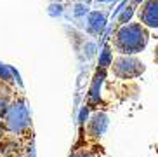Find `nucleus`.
Listing matches in <instances>:
<instances>
[{
	"label": "nucleus",
	"mask_w": 158,
	"mask_h": 157,
	"mask_svg": "<svg viewBox=\"0 0 158 157\" xmlns=\"http://www.w3.org/2000/svg\"><path fill=\"white\" fill-rule=\"evenodd\" d=\"M148 42V33L141 25H129L118 32L116 46L120 52H139Z\"/></svg>",
	"instance_id": "1"
},
{
	"label": "nucleus",
	"mask_w": 158,
	"mask_h": 157,
	"mask_svg": "<svg viewBox=\"0 0 158 157\" xmlns=\"http://www.w3.org/2000/svg\"><path fill=\"white\" fill-rule=\"evenodd\" d=\"M28 124V110L23 103H14L7 114V128L10 131H21Z\"/></svg>",
	"instance_id": "2"
},
{
	"label": "nucleus",
	"mask_w": 158,
	"mask_h": 157,
	"mask_svg": "<svg viewBox=\"0 0 158 157\" xmlns=\"http://www.w3.org/2000/svg\"><path fill=\"white\" fill-rule=\"evenodd\" d=\"M113 70L118 77H135L144 70V66L134 58H118L113 65Z\"/></svg>",
	"instance_id": "3"
},
{
	"label": "nucleus",
	"mask_w": 158,
	"mask_h": 157,
	"mask_svg": "<svg viewBox=\"0 0 158 157\" xmlns=\"http://www.w3.org/2000/svg\"><path fill=\"white\" fill-rule=\"evenodd\" d=\"M141 18L148 26H158V0H149L144 5Z\"/></svg>",
	"instance_id": "4"
},
{
	"label": "nucleus",
	"mask_w": 158,
	"mask_h": 157,
	"mask_svg": "<svg viewBox=\"0 0 158 157\" xmlns=\"http://www.w3.org/2000/svg\"><path fill=\"white\" fill-rule=\"evenodd\" d=\"M106 128H108V117L104 115V114H96L94 119L90 120V128H89V129H90V133H92V134L98 136V134L104 133Z\"/></svg>",
	"instance_id": "5"
},
{
	"label": "nucleus",
	"mask_w": 158,
	"mask_h": 157,
	"mask_svg": "<svg viewBox=\"0 0 158 157\" xmlns=\"http://www.w3.org/2000/svg\"><path fill=\"white\" fill-rule=\"evenodd\" d=\"M89 23H90V26H92L94 30H102V26H104V16L99 14V12H94V14H90Z\"/></svg>",
	"instance_id": "6"
},
{
	"label": "nucleus",
	"mask_w": 158,
	"mask_h": 157,
	"mask_svg": "<svg viewBox=\"0 0 158 157\" xmlns=\"http://www.w3.org/2000/svg\"><path fill=\"white\" fill-rule=\"evenodd\" d=\"M14 74V70L9 68V66L5 65H0V78H4V80H10V75Z\"/></svg>",
	"instance_id": "7"
},
{
	"label": "nucleus",
	"mask_w": 158,
	"mask_h": 157,
	"mask_svg": "<svg viewBox=\"0 0 158 157\" xmlns=\"http://www.w3.org/2000/svg\"><path fill=\"white\" fill-rule=\"evenodd\" d=\"M108 65H110V47H106L101 56V66H108Z\"/></svg>",
	"instance_id": "8"
},
{
	"label": "nucleus",
	"mask_w": 158,
	"mask_h": 157,
	"mask_svg": "<svg viewBox=\"0 0 158 157\" xmlns=\"http://www.w3.org/2000/svg\"><path fill=\"white\" fill-rule=\"evenodd\" d=\"M130 16H132V9H129V11H125V12L122 14V18H120V21H122V23H125V21H127V19H129V18H130Z\"/></svg>",
	"instance_id": "9"
},
{
	"label": "nucleus",
	"mask_w": 158,
	"mask_h": 157,
	"mask_svg": "<svg viewBox=\"0 0 158 157\" xmlns=\"http://www.w3.org/2000/svg\"><path fill=\"white\" fill-rule=\"evenodd\" d=\"M4 108H5V100H4L2 96H0V114L4 112Z\"/></svg>",
	"instance_id": "10"
},
{
	"label": "nucleus",
	"mask_w": 158,
	"mask_h": 157,
	"mask_svg": "<svg viewBox=\"0 0 158 157\" xmlns=\"http://www.w3.org/2000/svg\"><path fill=\"white\" fill-rule=\"evenodd\" d=\"M73 157H90V155H89V154H75Z\"/></svg>",
	"instance_id": "11"
},
{
	"label": "nucleus",
	"mask_w": 158,
	"mask_h": 157,
	"mask_svg": "<svg viewBox=\"0 0 158 157\" xmlns=\"http://www.w3.org/2000/svg\"><path fill=\"white\" fill-rule=\"evenodd\" d=\"M156 61H158V49H156Z\"/></svg>",
	"instance_id": "12"
}]
</instances>
